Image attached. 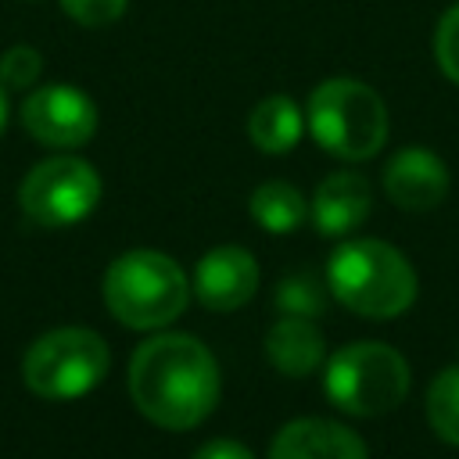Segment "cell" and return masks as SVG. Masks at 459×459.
Wrapping results in <instances>:
<instances>
[{
    "label": "cell",
    "mask_w": 459,
    "mask_h": 459,
    "mask_svg": "<svg viewBox=\"0 0 459 459\" xmlns=\"http://www.w3.org/2000/svg\"><path fill=\"white\" fill-rule=\"evenodd\" d=\"M219 362L190 333H158L133 351L129 394L136 409L165 427L190 430L219 402Z\"/></svg>",
    "instance_id": "1"
},
{
    "label": "cell",
    "mask_w": 459,
    "mask_h": 459,
    "mask_svg": "<svg viewBox=\"0 0 459 459\" xmlns=\"http://www.w3.org/2000/svg\"><path fill=\"white\" fill-rule=\"evenodd\" d=\"M333 298L366 319H394L416 301V273L387 240H344L326 262Z\"/></svg>",
    "instance_id": "2"
},
{
    "label": "cell",
    "mask_w": 459,
    "mask_h": 459,
    "mask_svg": "<svg viewBox=\"0 0 459 459\" xmlns=\"http://www.w3.org/2000/svg\"><path fill=\"white\" fill-rule=\"evenodd\" d=\"M104 301L111 316L133 330H158L183 316L190 283L161 251H126L104 273Z\"/></svg>",
    "instance_id": "3"
},
{
    "label": "cell",
    "mask_w": 459,
    "mask_h": 459,
    "mask_svg": "<svg viewBox=\"0 0 459 459\" xmlns=\"http://www.w3.org/2000/svg\"><path fill=\"white\" fill-rule=\"evenodd\" d=\"M308 133L333 158L366 161L387 140V108L359 79H326L308 97Z\"/></svg>",
    "instance_id": "4"
},
{
    "label": "cell",
    "mask_w": 459,
    "mask_h": 459,
    "mask_svg": "<svg viewBox=\"0 0 459 459\" xmlns=\"http://www.w3.org/2000/svg\"><path fill=\"white\" fill-rule=\"evenodd\" d=\"M108 344L86 326H61L36 337L25 351L22 373L32 394L50 402H68L93 391L108 373Z\"/></svg>",
    "instance_id": "5"
},
{
    "label": "cell",
    "mask_w": 459,
    "mask_h": 459,
    "mask_svg": "<svg viewBox=\"0 0 459 459\" xmlns=\"http://www.w3.org/2000/svg\"><path fill=\"white\" fill-rule=\"evenodd\" d=\"M409 391V362L380 341H355L326 366V394L351 416H384Z\"/></svg>",
    "instance_id": "6"
},
{
    "label": "cell",
    "mask_w": 459,
    "mask_h": 459,
    "mask_svg": "<svg viewBox=\"0 0 459 459\" xmlns=\"http://www.w3.org/2000/svg\"><path fill=\"white\" fill-rule=\"evenodd\" d=\"M18 201H22V212L29 215V222H36L43 230H61V226L86 219L97 208L100 176L90 161L57 154V158L32 165V172L22 179Z\"/></svg>",
    "instance_id": "7"
},
{
    "label": "cell",
    "mask_w": 459,
    "mask_h": 459,
    "mask_svg": "<svg viewBox=\"0 0 459 459\" xmlns=\"http://www.w3.org/2000/svg\"><path fill=\"white\" fill-rule=\"evenodd\" d=\"M22 126L47 147H79L97 133V108L82 90L54 82L25 97Z\"/></svg>",
    "instance_id": "8"
},
{
    "label": "cell",
    "mask_w": 459,
    "mask_h": 459,
    "mask_svg": "<svg viewBox=\"0 0 459 459\" xmlns=\"http://www.w3.org/2000/svg\"><path fill=\"white\" fill-rule=\"evenodd\" d=\"M258 290V262L247 247L222 244L212 247L194 269V294L212 312H233L247 305Z\"/></svg>",
    "instance_id": "9"
},
{
    "label": "cell",
    "mask_w": 459,
    "mask_h": 459,
    "mask_svg": "<svg viewBox=\"0 0 459 459\" xmlns=\"http://www.w3.org/2000/svg\"><path fill=\"white\" fill-rule=\"evenodd\" d=\"M384 190L405 212H430L448 194V169L434 151L405 147L387 161Z\"/></svg>",
    "instance_id": "10"
},
{
    "label": "cell",
    "mask_w": 459,
    "mask_h": 459,
    "mask_svg": "<svg viewBox=\"0 0 459 459\" xmlns=\"http://www.w3.org/2000/svg\"><path fill=\"white\" fill-rule=\"evenodd\" d=\"M269 459H366V445L359 434L333 420L301 416L280 427Z\"/></svg>",
    "instance_id": "11"
},
{
    "label": "cell",
    "mask_w": 459,
    "mask_h": 459,
    "mask_svg": "<svg viewBox=\"0 0 459 459\" xmlns=\"http://www.w3.org/2000/svg\"><path fill=\"white\" fill-rule=\"evenodd\" d=\"M369 204H373V190H369L366 176L333 172L316 186L312 222L323 237H348L351 230H359L366 222Z\"/></svg>",
    "instance_id": "12"
},
{
    "label": "cell",
    "mask_w": 459,
    "mask_h": 459,
    "mask_svg": "<svg viewBox=\"0 0 459 459\" xmlns=\"http://www.w3.org/2000/svg\"><path fill=\"white\" fill-rule=\"evenodd\" d=\"M269 362L287 377H308L323 362V333L305 316H280L265 333Z\"/></svg>",
    "instance_id": "13"
},
{
    "label": "cell",
    "mask_w": 459,
    "mask_h": 459,
    "mask_svg": "<svg viewBox=\"0 0 459 459\" xmlns=\"http://www.w3.org/2000/svg\"><path fill=\"white\" fill-rule=\"evenodd\" d=\"M301 129H305V118H301L298 104L283 93L258 100L247 115V136L265 154H287L301 140Z\"/></svg>",
    "instance_id": "14"
},
{
    "label": "cell",
    "mask_w": 459,
    "mask_h": 459,
    "mask_svg": "<svg viewBox=\"0 0 459 459\" xmlns=\"http://www.w3.org/2000/svg\"><path fill=\"white\" fill-rule=\"evenodd\" d=\"M308 215V204L298 186L269 179L251 194V219L269 233H294Z\"/></svg>",
    "instance_id": "15"
},
{
    "label": "cell",
    "mask_w": 459,
    "mask_h": 459,
    "mask_svg": "<svg viewBox=\"0 0 459 459\" xmlns=\"http://www.w3.org/2000/svg\"><path fill=\"white\" fill-rule=\"evenodd\" d=\"M427 420L441 441L459 445V366H448L434 377L427 391Z\"/></svg>",
    "instance_id": "16"
},
{
    "label": "cell",
    "mask_w": 459,
    "mask_h": 459,
    "mask_svg": "<svg viewBox=\"0 0 459 459\" xmlns=\"http://www.w3.org/2000/svg\"><path fill=\"white\" fill-rule=\"evenodd\" d=\"M276 308H280L283 316L316 319V316H323V308H326V290H323V283H319L316 276H308V273H290V276H283L280 287H276Z\"/></svg>",
    "instance_id": "17"
},
{
    "label": "cell",
    "mask_w": 459,
    "mask_h": 459,
    "mask_svg": "<svg viewBox=\"0 0 459 459\" xmlns=\"http://www.w3.org/2000/svg\"><path fill=\"white\" fill-rule=\"evenodd\" d=\"M39 72H43V57L32 47H11V50L0 54V82H4V90H25V86H32L39 79Z\"/></svg>",
    "instance_id": "18"
},
{
    "label": "cell",
    "mask_w": 459,
    "mask_h": 459,
    "mask_svg": "<svg viewBox=\"0 0 459 459\" xmlns=\"http://www.w3.org/2000/svg\"><path fill=\"white\" fill-rule=\"evenodd\" d=\"M434 57L441 65V72L459 82V4H452L441 22H437V32H434Z\"/></svg>",
    "instance_id": "19"
},
{
    "label": "cell",
    "mask_w": 459,
    "mask_h": 459,
    "mask_svg": "<svg viewBox=\"0 0 459 459\" xmlns=\"http://www.w3.org/2000/svg\"><path fill=\"white\" fill-rule=\"evenodd\" d=\"M126 4L129 0H61L65 14L86 29H100V25H111L126 14Z\"/></svg>",
    "instance_id": "20"
},
{
    "label": "cell",
    "mask_w": 459,
    "mask_h": 459,
    "mask_svg": "<svg viewBox=\"0 0 459 459\" xmlns=\"http://www.w3.org/2000/svg\"><path fill=\"white\" fill-rule=\"evenodd\" d=\"M194 459H255L251 448H244L240 441H230V437H215L208 445H201L194 452Z\"/></svg>",
    "instance_id": "21"
},
{
    "label": "cell",
    "mask_w": 459,
    "mask_h": 459,
    "mask_svg": "<svg viewBox=\"0 0 459 459\" xmlns=\"http://www.w3.org/2000/svg\"><path fill=\"white\" fill-rule=\"evenodd\" d=\"M7 126V93H4V82H0V133Z\"/></svg>",
    "instance_id": "22"
}]
</instances>
